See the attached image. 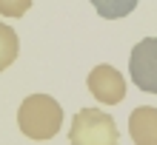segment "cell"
Masks as SVG:
<instances>
[{
	"mask_svg": "<svg viewBox=\"0 0 157 145\" xmlns=\"http://www.w3.org/2000/svg\"><path fill=\"white\" fill-rule=\"evenodd\" d=\"M86 85H89L91 97H97L103 105H117L120 100L126 97V80H123V74H120L114 66H106V63L91 68Z\"/></svg>",
	"mask_w": 157,
	"mask_h": 145,
	"instance_id": "277c9868",
	"label": "cell"
},
{
	"mask_svg": "<svg viewBox=\"0 0 157 145\" xmlns=\"http://www.w3.org/2000/svg\"><path fill=\"white\" fill-rule=\"evenodd\" d=\"M128 134L134 145H157V108L140 105L128 114Z\"/></svg>",
	"mask_w": 157,
	"mask_h": 145,
	"instance_id": "5b68a950",
	"label": "cell"
},
{
	"mask_svg": "<svg viewBox=\"0 0 157 145\" xmlns=\"http://www.w3.org/2000/svg\"><path fill=\"white\" fill-rule=\"evenodd\" d=\"M114 117L100 108H80L69 128V145H117Z\"/></svg>",
	"mask_w": 157,
	"mask_h": 145,
	"instance_id": "7a4b0ae2",
	"label": "cell"
},
{
	"mask_svg": "<svg viewBox=\"0 0 157 145\" xmlns=\"http://www.w3.org/2000/svg\"><path fill=\"white\" fill-rule=\"evenodd\" d=\"M17 49H20V43H17L14 29L6 26V23H0V71H6L17 60Z\"/></svg>",
	"mask_w": 157,
	"mask_h": 145,
	"instance_id": "52a82bcc",
	"label": "cell"
},
{
	"mask_svg": "<svg viewBox=\"0 0 157 145\" xmlns=\"http://www.w3.org/2000/svg\"><path fill=\"white\" fill-rule=\"evenodd\" d=\"M32 9V0H0V14L3 17H23Z\"/></svg>",
	"mask_w": 157,
	"mask_h": 145,
	"instance_id": "ba28073f",
	"label": "cell"
},
{
	"mask_svg": "<svg viewBox=\"0 0 157 145\" xmlns=\"http://www.w3.org/2000/svg\"><path fill=\"white\" fill-rule=\"evenodd\" d=\"M17 125L29 140H52L63 125V108L49 94H32L17 108Z\"/></svg>",
	"mask_w": 157,
	"mask_h": 145,
	"instance_id": "6da1fadb",
	"label": "cell"
},
{
	"mask_svg": "<svg viewBox=\"0 0 157 145\" xmlns=\"http://www.w3.org/2000/svg\"><path fill=\"white\" fill-rule=\"evenodd\" d=\"M128 74L134 85L146 94H157V37H143L132 49Z\"/></svg>",
	"mask_w": 157,
	"mask_h": 145,
	"instance_id": "3957f363",
	"label": "cell"
},
{
	"mask_svg": "<svg viewBox=\"0 0 157 145\" xmlns=\"http://www.w3.org/2000/svg\"><path fill=\"white\" fill-rule=\"evenodd\" d=\"M137 3L140 0H91V6H94V12L100 17H106V20H120V17L132 14Z\"/></svg>",
	"mask_w": 157,
	"mask_h": 145,
	"instance_id": "8992f818",
	"label": "cell"
}]
</instances>
